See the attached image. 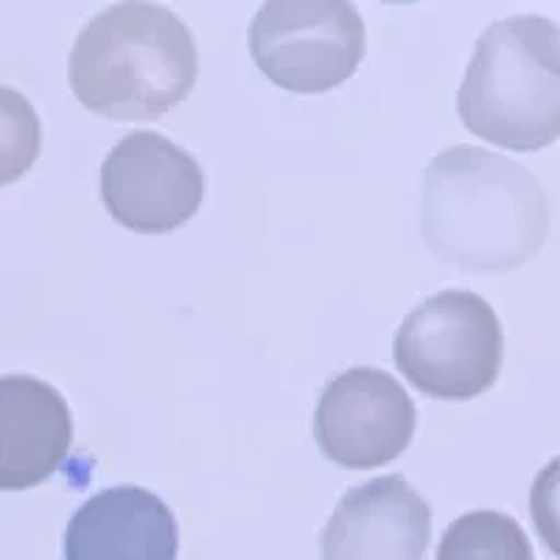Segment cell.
<instances>
[{"instance_id": "1", "label": "cell", "mask_w": 560, "mask_h": 560, "mask_svg": "<svg viewBox=\"0 0 560 560\" xmlns=\"http://www.w3.org/2000/svg\"><path fill=\"white\" fill-rule=\"evenodd\" d=\"M420 233L448 267L513 272L547 242V194L527 168L502 154L452 147L427 166Z\"/></svg>"}, {"instance_id": "2", "label": "cell", "mask_w": 560, "mask_h": 560, "mask_svg": "<svg viewBox=\"0 0 560 560\" xmlns=\"http://www.w3.org/2000/svg\"><path fill=\"white\" fill-rule=\"evenodd\" d=\"M199 73L191 28L160 3H115L73 43L68 79L90 113L152 121L185 102Z\"/></svg>"}, {"instance_id": "3", "label": "cell", "mask_w": 560, "mask_h": 560, "mask_svg": "<svg viewBox=\"0 0 560 560\" xmlns=\"http://www.w3.org/2000/svg\"><path fill=\"white\" fill-rule=\"evenodd\" d=\"M465 129L510 152L560 138V23L513 14L479 34L457 93Z\"/></svg>"}, {"instance_id": "4", "label": "cell", "mask_w": 560, "mask_h": 560, "mask_svg": "<svg viewBox=\"0 0 560 560\" xmlns=\"http://www.w3.org/2000/svg\"><path fill=\"white\" fill-rule=\"evenodd\" d=\"M393 357L404 378L429 398L468 401L497 384L502 323L482 294L446 289L404 317Z\"/></svg>"}, {"instance_id": "5", "label": "cell", "mask_w": 560, "mask_h": 560, "mask_svg": "<svg viewBox=\"0 0 560 560\" xmlns=\"http://www.w3.org/2000/svg\"><path fill=\"white\" fill-rule=\"evenodd\" d=\"M249 57L289 93H328L359 70L368 28L345 0H269L249 23Z\"/></svg>"}, {"instance_id": "6", "label": "cell", "mask_w": 560, "mask_h": 560, "mask_svg": "<svg viewBox=\"0 0 560 560\" xmlns=\"http://www.w3.org/2000/svg\"><path fill=\"white\" fill-rule=\"evenodd\" d=\"M205 197L197 158L160 132L121 138L102 166V202L109 217L143 236L191 222Z\"/></svg>"}, {"instance_id": "7", "label": "cell", "mask_w": 560, "mask_h": 560, "mask_svg": "<svg viewBox=\"0 0 560 560\" xmlns=\"http://www.w3.org/2000/svg\"><path fill=\"white\" fill-rule=\"evenodd\" d=\"M418 412L407 389L378 368H350L325 384L314 440L331 463L368 471L393 463L412 440Z\"/></svg>"}, {"instance_id": "8", "label": "cell", "mask_w": 560, "mask_h": 560, "mask_svg": "<svg viewBox=\"0 0 560 560\" xmlns=\"http://www.w3.org/2000/svg\"><path fill=\"white\" fill-rule=\"evenodd\" d=\"M432 508L404 474L350 488L319 538V560H423Z\"/></svg>"}, {"instance_id": "9", "label": "cell", "mask_w": 560, "mask_h": 560, "mask_svg": "<svg viewBox=\"0 0 560 560\" xmlns=\"http://www.w3.org/2000/svg\"><path fill=\"white\" fill-rule=\"evenodd\" d=\"M177 549L172 508L135 485L90 497L65 529V560H177Z\"/></svg>"}, {"instance_id": "10", "label": "cell", "mask_w": 560, "mask_h": 560, "mask_svg": "<svg viewBox=\"0 0 560 560\" xmlns=\"http://www.w3.org/2000/svg\"><path fill=\"white\" fill-rule=\"evenodd\" d=\"M73 418L57 387L34 376H0V490H28L59 471Z\"/></svg>"}, {"instance_id": "11", "label": "cell", "mask_w": 560, "mask_h": 560, "mask_svg": "<svg viewBox=\"0 0 560 560\" xmlns=\"http://www.w3.org/2000/svg\"><path fill=\"white\" fill-rule=\"evenodd\" d=\"M438 560H535V552L516 518L499 510H474L443 533Z\"/></svg>"}, {"instance_id": "12", "label": "cell", "mask_w": 560, "mask_h": 560, "mask_svg": "<svg viewBox=\"0 0 560 560\" xmlns=\"http://www.w3.org/2000/svg\"><path fill=\"white\" fill-rule=\"evenodd\" d=\"M43 147L37 109L20 90L0 88V185L20 179Z\"/></svg>"}, {"instance_id": "13", "label": "cell", "mask_w": 560, "mask_h": 560, "mask_svg": "<svg viewBox=\"0 0 560 560\" xmlns=\"http://www.w3.org/2000/svg\"><path fill=\"white\" fill-rule=\"evenodd\" d=\"M529 516L549 552L560 558V457L535 474L529 488Z\"/></svg>"}]
</instances>
